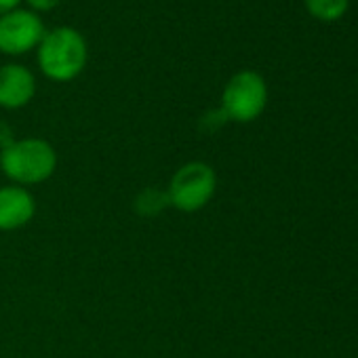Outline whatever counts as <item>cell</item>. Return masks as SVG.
Wrapping results in <instances>:
<instances>
[{"mask_svg": "<svg viewBox=\"0 0 358 358\" xmlns=\"http://www.w3.org/2000/svg\"><path fill=\"white\" fill-rule=\"evenodd\" d=\"M57 169L55 148L41 137L15 139L0 150V171L17 186H36L53 177Z\"/></svg>", "mask_w": 358, "mask_h": 358, "instance_id": "6da1fadb", "label": "cell"}, {"mask_svg": "<svg viewBox=\"0 0 358 358\" xmlns=\"http://www.w3.org/2000/svg\"><path fill=\"white\" fill-rule=\"evenodd\" d=\"M87 43L74 28H57L38 45V64L47 78L68 83L87 66Z\"/></svg>", "mask_w": 358, "mask_h": 358, "instance_id": "7a4b0ae2", "label": "cell"}, {"mask_svg": "<svg viewBox=\"0 0 358 358\" xmlns=\"http://www.w3.org/2000/svg\"><path fill=\"white\" fill-rule=\"evenodd\" d=\"M217 190V173L211 164L192 160L179 166L166 188V201L182 213H196L205 209Z\"/></svg>", "mask_w": 358, "mask_h": 358, "instance_id": "3957f363", "label": "cell"}, {"mask_svg": "<svg viewBox=\"0 0 358 358\" xmlns=\"http://www.w3.org/2000/svg\"><path fill=\"white\" fill-rule=\"evenodd\" d=\"M266 103H268L266 80L253 70H243L234 74L222 93V112L228 120L234 122L255 120L266 110Z\"/></svg>", "mask_w": 358, "mask_h": 358, "instance_id": "277c9868", "label": "cell"}, {"mask_svg": "<svg viewBox=\"0 0 358 358\" xmlns=\"http://www.w3.org/2000/svg\"><path fill=\"white\" fill-rule=\"evenodd\" d=\"M45 38L43 22L30 11H11L0 15V51L7 55H22L41 45Z\"/></svg>", "mask_w": 358, "mask_h": 358, "instance_id": "5b68a950", "label": "cell"}, {"mask_svg": "<svg viewBox=\"0 0 358 358\" xmlns=\"http://www.w3.org/2000/svg\"><path fill=\"white\" fill-rule=\"evenodd\" d=\"M36 215L34 196L13 184L0 188V232H13L28 226Z\"/></svg>", "mask_w": 358, "mask_h": 358, "instance_id": "8992f818", "label": "cell"}, {"mask_svg": "<svg viewBox=\"0 0 358 358\" xmlns=\"http://www.w3.org/2000/svg\"><path fill=\"white\" fill-rule=\"evenodd\" d=\"M34 93L36 80L28 68L20 64H9L0 68V108H24L32 101Z\"/></svg>", "mask_w": 358, "mask_h": 358, "instance_id": "52a82bcc", "label": "cell"}, {"mask_svg": "<svg viewBox=\"0 0 358 358\" xmlns=\"http://www.w3.org/2000/svg\"><path fill=\"white\" fill-rule=\"evenodd\" d=\"M350 0H306L308 11L318 20H339L348 11Z\"/></svg>", "mask_w": 358, "mask_h": 358, "instance_id": "ba28073f", "label": "cell"}, {"mask_svg": "<svg viewBox=\"0 0 358 358\" xmlns=\"http://www.w3.org/2000/svg\"><path fill=\"white\" fill-rule=\"evenodd\" d=\"M28 3L36 9V11H49V9H53L59 0H28Z\"/></svg>", "mask_w": 358, "mask_h": 358, "instance_id": "9c48e42d", "label": "cell"}, {"mask_svg": "<svg viewBox=\"0 0 358 358\" xmlns=\"http://www.w3.org/2000/svg\"><path fill=\"white\" fill-rule=\"evenodd\" d=\"M20 5V0H0V15H7L11 11H15Z\"/></svg>", "mask_w": 358, "mask_h": 358, "instance_id": "30bf717a", "label": "cell"}]
</instances>
